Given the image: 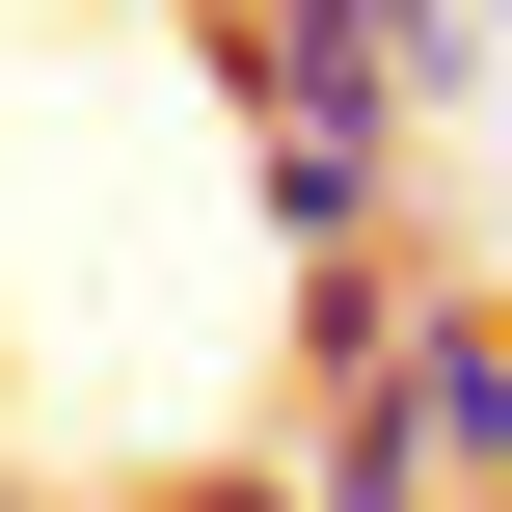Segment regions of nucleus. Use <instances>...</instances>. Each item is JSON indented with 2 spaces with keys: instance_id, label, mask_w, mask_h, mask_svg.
<instances>
[{
  "instance_id": "3",
  "label": "nucleus",
  "mask_w": 512,
  "mask_h": 512,
  "mask_svg": "<svg viewBox=\"0 0 512 512\" xmlns=\"http://www.w3.org/2000/svg\"><path fill=\"white\" fill-rule=\"evenodd\" d=\"M189 512H378V486H324V459H297V486H189Z\"/></svg>"
},
{
  "instance_id": "1",
  "label": "nucleus",
  "mask_w": 512,
  "mask_h": 512,
  "mask_svg": "<svg viewBox=\"0 0 512 512\" xmlns=\"http://www.w3.org/2000/svg\"><path fill=\"white\" fill-rule=\"evenodd\" d=\"M324 486H378V512H512V297H432V324H405V378L324 432Z\"/></svg>"
},
{
  "instance_id": "2",
  "label": "nucleus",
  "mask_w": 512,
  "mask_h": 512,
  "mask_svg": "<svg viewBox=\"0 0 512 512\" xmlns=\"http://www.w3.org/2000/svg\"><path fill=\"white\" fill-rule=\"evenodd\" d=\"M432 81H512V0H432Z\"/></svg>"
},
{
  "instance_id": "4",
  "label": "nucleus",
  "mask_w": 512,
  "mask_h": 512,
  "mask_svg": "<svg viewBox=\"0 0 512 512\" xmlns=\"http://www.w3.org/2000/svg\"><path fill=\"white\" fill-rule=\"evenodd\" d=\"M0 512H27V486H0Z\"/></svg>"
}]
</instances>
